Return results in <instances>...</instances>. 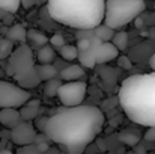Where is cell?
<instances>
[{
	"label": "cell",
	"instance_id": "6da1fadb",
	"mask_svg": "<svg viewBox=\"0 0 155 154\" xmlns=\"http://www.w3.org/2000/svg\"><path fill=\"white\" fill-rule=\"evenodd\" d=\"M104 122L103 110L97 106H63L48 118L45 133L65 154H83L101 133Z\"/></svg>",
	"mask_w": 155,
	"mask_h": 154
},
{
	"label": "cell",
	"instance_id": "7a4b0ae2",
	"mask_svg": "<svg viewBox=\"0 0 155 154\" xmlns=\"http://www.w3.org/2000/svg\"><path fill=\"white\" fill-rule=\"evenodd\" d=\"M117 97L120 107L133 122L155 127V71L125 79Z\"/></svg>",
	"mask_w": 155,
	"mask_h": 154
},
{
	"label": "cell",
	"instance_id": "3957f363",
	"mask_svg": "<svg viewBox=\"0 0 155 154\" xmlns=\"http://www.w3.org/2000/svg\"><path fill=\"white\" fill-rule=\"evenodd\" d=\"M48 15L75 30L95 29L104 23L105 0H48Z\"/></svg>",
	"mask_w": 155,
	"mask_h": 154
},
{
	"label": "cell",
	"instance_id": "277c9868",
	"mask_svg": "<svg viewBox=\"0 0 155 154\" xmlns=\"http://www.w3.org/2000/svg\"><path fill=\"white\" fill-rule=\"evenodd\" d=\"M145 0H105L104 24L117 30L134 21L145 12Z\"/></svg>",
	"mask_w": 155,
	"mask_h": 154
},
{
	"label": "cell",
	"instance_id": "5b68a950",
	"mask_svg": "<svg viewBox=\"0 0 155 154\" xmlns=\"http://www.w3.org/2000/svg\"><path fill=\"white\" fill-rule=\"evenodd\" d=\"M30 94L27 89L15 85L12 82L0 80V109L5 107H23L30 100Z\"/></svg>",
	"mask_w": 155,
	"mask_h": 154
},
{
	"label": "cell",
	"instance_id": "8992f818",
	"mask_svg": "<svg viewBox=\"0 0 155 154\" xmlns=\"http://www.w3.org/2000/svg\"><path fill=\"white\" fill-rule=\"evenodd\" d=\"M36 67L35 59H33V53L32 49L27 44H21L18 49L11 53V56L8 57V67H6V73L9 76H15L20 73H24L30 68Z\"/></svg>",
	"mask_w": 155,
	"mask_h": 154
},
{
	"label": "cell",
	"instance_id": "52a82bcc",
	"mask_svg": "<svg viewBox=\"0 0 155 154\" xmlns=\"http://www.w3.org/2000/svg\"><path fill=\"white\" fill-rule=\"evenodd\" d=\"M87 92V85L84 82L80 80H74V82H65L57 94V98L65 107H74V106H80Z\"/></svg>",
	"mask_w": 155,
	"mask_h": 154
},
{
	"label": "cell",
	"instance_id": "ba28073f",
	"mask_svg": "<svg viewBox=\"0 0 155 154\" xmlns=\"http://www.w3.org/2000/svg\"><path fill=\"white\" fill-rule=\"evenodd\" d=\"M36 128L30 121H21L17 127L11 130V141L15 145L26 147V145H33L36 141Z\"/></svg>",
	"mask_w": 155,
	"mask_h": 154
},
{
	"label": "cell",
	"instance_id": "9c48e42d",
	"mask_svg": "<svg viewBox=\"0 0 155 154\" xmlns=\"http://www.w3.org/2000/svg\"><path fill=\"white\" fill-rule=\"evenodd\" d=\"M101 44H103V41L97 35H94L92 36L91 47L83 51H78V62H80L81 67H84V68H94L95 65H98L97 63V51H98Z\"/></svg>",
	"mask_w": 155,
	"mask_h": 154
},
{
	"label": "cell",
	"instance_id": "30bf717a",
	"mask_svg": "<svg viewBox=\"0 0 155 154\" xmlns=\"http://www.w3.org/2000/svg\"><path fill=\"white\" fill-rule=\"evenodd\" d=\"M14 79H15V82H17L21 88H24V89H33V88H36V86L42 82L41 77H39V74H38L36 67H33V68H30V70H27V71H24V73L15 74Z\"/></svg>",
	"mask_w": 155,
	"mask_h": 154
},
{
	"label": "cell",
	"instance_id": "8fae6325",
	"mask_svg": "<svg viewBox=\"0 0 155 154\" xmlns=\"http://www.w3.org/2000/svg\"><path fill=\"white\" fill-rule=\"evenodd\" d=\"M119 49L113 44V43H103L100 46V49L97 51V63L100 65H104L110 60H114L117 59L120 54H119Z\"/></svg>",
	"mask_w": 155,
	"mask_h": 154
},
{
	"label": "cell",
	"instance_id": "7c38bea8",
	"mask_svg": "<svg viewBox=\"0 0 155 154\" xmlns=\"http://www.w3.org/2000/svg\"><path fill=\"white\" fill-rule=\"evenodd\" d=\"M23 121L20 110H17L15 107H5L0 110V124L5 125L6 128L12 130L14 127H17L20 122Z\"/></svg>",
	"mask_w": 155,
	"mask_h": 154
},
{
	"label": "cell",
	"instance_id": "4fadbf2b",
	"mask_svg": "<svg viewBox=\"0 0 155 154\" xmlns=\"http://www.w3.org/2000/svg\"><path fill=\"white\" fill-rule=\"evenodd\" d=\"M84 67L81 65H75V63H71L68 65L66 68H63L60 73H59V77L63 80V82H74V80H78L84 76Z\"/></svg>",
	"mask_w": 155,
	"mask_h": 154
},
{
	"label": "cell",
	"instance_id": "5bb4252c",
	"mask_svg": "<svg viewBox=\"0 0 155 154\" xmlns=\"http://www.w3.org/2000/svg\"><path fill=\"white\" fill-rule=\"evenodd\" d=\"M8 39H11L12 43H20V44H26L27 41V30L21 26V24H12L8 30L6 35Z\"/></svg>",
	"mask_w": 155,
	"mask_h": 154
},
{
	"label": "cell",
	"instance_id": "9a60e30c",
	"mask_svg": "<svg viewBox=\"0 0 155 154\" xmlns=\"http://www.w3.org/2000/svg\"><path fill=\"white\" fill-rule=\"evenodd\" d=\"M36 70H38V74H39L41 80H44V82H48L51 79L59 77V70L53 63H38Z\"/></svg>",
	"mask_w": 155,
	"mask_h": 154
},
{
	"label": "cell",
	"instance_id": "2e32d148",
	"mask_svg": "<svg viewBox=\"0 0 155 154\" xmlns=\"http://www.w3.org/2000/svg\"><path fill=\"white\" fill-rule=\"evenodd\" d=\"M20 113H21L23 121H35L38 116H41L42 109H41V106H30V104H24V106L20 109Z\"/></svg>",
	"mask_w": 155,
	"mask_h": 154
},
{
	"label": "cell",
	"instance_id": "e0dca14e",
	"mask_svg": "<svg viewBox=\"0 0 155 154\" xmlns=\"http://www.w3.org/2000/svg\"><path fill=\"white\" fill-rule=\"evenodd\" d=\"M94 32H95V35L103 41V43H111L113 41V38H114V35H116V32H114V29H111L110 26H107V24H100V26H97L95 29H94Z\"/></svg>",
	"mask_w": 155,
	"mask_h": 154
},
{
	"label": "cell",
	"instance_id": "ac0fdd59",
	"mask_svg": "<svg viewBox=\"0 0 155 154\" xmlns=\"http://www.w3.org/2000/svg\"><path fill=\"white\" fill-rule=\"evenodd\" d=\"M38 62L39 63H53L56 60V53L51 49V46H44L38 50Z\"/></svg>",
	"mask_w": 155,
	"mask_h": 154
},
{
	"label": "cell",
	"instance_id": "d6986e66",
	"mask_svg": "<svg viewBox=\"0 0 155 154\" xmlns=\"http://www.w3.org/2000/svg\"><path fill=\"white\" fill-rule=\"evenodd\" d=\"M27 39H30V41L33 43V46H36V47H44V46H47V43L50 41V39L45 36V33H42V32H39V30H36V29L27 30Z\"/></svg>",
	"mask_w": 155,
	"mask_h": 154
},
{
	"label": "cell",
	"instance_id": "ffe728a7",
	"mask_svg": "<svg viewBox=\"0 0 155 154\" xmlns=\"http://www.w3.org/2000/svg\"><path fill=\"white\" fill-rule=\"evenodd\" d=\"M117 138H119V141H120L122 144H125V145H128V147H136V145H139V142H140V136H139L137 133L131 132V130H124V132H120Z\"/></svg>",
	"mask_w": 155,
	"mask_h": 154
},
{
	"label": "cell",
	"instance_id": "44dd1931",
	"mask_svg": "<svg viewBox=\"0 0 155 154\" xmlns=\"http://www.w3.org/2000/svg\"><path fill=\"white\" fill-rule=\"evenodd\" d=\"M63 85V80L60 77H56V79H51L48 82H45V86H44V94L47 97H57L59 94V89L60 86Z\"/></svg>",
	"mask_w": 155,
	"mask_h": 154
},
{
	"label": "cell",
	"instance_id": "7402d4cb",
	"mask_svg": "<svg viewBox=\"0 0 155 154\" xmlns=\"http://www.w3.org/2000/svg\"><path fill=\"white\" fill-rule=\"evenodd\" d=\"M155 44L154 43H143V44H140V46H137V47H134V50H133V53H131V60L134 62H140L142 59H145L146 57V53L149 51V49L151 47H154Z\"/></svg>",
	"mask_w": 155,
	"mask_h": 154
},
{
	"label": "cell",
	"instance_id": "603a6c76",
	"mask_svg": "<svg viewBox=\"0 0 155 154\" xmlns=\"http://www.w3.org/2000/svg\"><path fill=\"white\" fill-rule=\"evenodd\" d=\"M59 53L66 62L78 59V47L72 46V44H65L62 49H59Z\"/></svg>",
	"mask_w": 155,
	"mask_h": 154
},
{
	"label": "cell",
	"instance_id": "cb8c5ba5",
	"mask_svg": "<svg viewBox=\"0 0 155 154\" xmlns=\"http://www.w3.org/2000/svg\"><path fill=\"white\" fill-rule=\"evenodd\" d=\"M14 51V43L8 38H0V60L11 56Z\"/></svg>",
	"mask_w": 155,
	"mask_h": 154
},
{
	"label": "cell",
	"instance_id": "d4e9b609",
	"mask_svg": "<svg viewBox=\"0 0 155 154\" xmlns=\"http://www.w3.org/2000/svg\"><path fill=\"white\" fill-rule=\"evenodd\" d=\"M119 50H125L128 47V33L127 32H117L111 41Z\"/></svg>",
	"mask_w": 155,
	"mask_h": 154
},
{
	"label": "cell",
	"instance_id": "484cf974",
	"mask_svg": "<svg viewBox=\"0 0 155 154\" xmlns=\"http://www.w3.org/2000/svg\"><path fill=\"white\" fill-rule=\"evenodd\" d=\"M21 5V0H0V9H5L8 12H17Z\"/></svg>",
	"mask_w": 155,
	"mask_h": 154
},
{
	"label": "cell",
	"instance_id": "4316f807",
	"mask_svg": "<svg viewBox=\"0 0 155 154\" xmlns=\"http://www.w3.org/2000/svg\"><path fill=\"white\" fill-rule=\"evenodd\" d=\"M48 118H50V116L41 115V116H38V118L35 119V127H36L41 133H45V128H47V124H48Z\"/></svg>",
	"mask_w": 155,
	"mask_h": 154
},
{
	"label": "cell",
	"instance_id": "83f0119b",
	"mask_svg": "<svg viewBox=\"0 0 155 154\" xmlns=\"http://www.w3.org/2000/svg\"><path fill=\"white\" fill-rule=\"evenodd\" d=\"M50 46L56 47V49H62V47L65 46V38H63V35L54 33L51 38H50Z\"/></svg>",
	"mask_w": 155,
	"mask_h": 154
},
{
	"label": "cell",
	"instance_id": "f1b7e54d",
	"mask_svg": "<svg viewBox=\"0 0 155 154\" xmlns=\"http://www.w3.org/2000/svg\"><path fill=\"white\" fill-rule=\"evenodd\" d=\"M117 65L120 67V68H124V70H130L131 67H133V60H131V57L130 56H119L117 59Z\"/></svg>",
	"mask_w": 155,
	"mask_h": 154
},
{
	"label": "cell",
	"instance_id": "f546056e",
	"mask_svg": "<svg viewBox=\"0 0 155 154\" xmlns=\"http://www.w3.org/2000/svg\"><path fill=\"white\" fill-rule=\"evenodd\" d=\"M17 154H42L36 145H26V147H20V150L17 151Z\"/></svg>",
	"mask_w": 155,
	"mask_h": 154
},
{
	"label": "cell",
	"instance_id": "4dcf8cb0",
	"mask_svg": "<svg viewBox=\"0 0 155 154\" xmlns=\"http://www.w3.org/2000/svg\"><path fill=\"white\" fill-rule=\"evenodd\" d=\"M143 138L148 142H155V127H148V130H146Z\"/></svg>",
	"mask_w": 155,
	"mask_h": 154
},
{
	"label": "cell",
	"instance_id": "1f68e13d",
	"mask_svg": "<svg viewBox=\"0 0 155 154\" xmlns=\"http://www.w3.org/2000/svg\"><path fill=\"white\" fill-rule=\"evenodd\" d=\"M44 154H65L60 148H56V147H50V150L47 151V153H44Z\"/></svg>",
	"mask_w": 155,
	"mask_h": 154
},
{
	"label": "cell",
	"instance_id": "d6a6232c",
	"mask_svg": "<svg viewBox=\"0 0 155 154\" xmlns=\"http://www.w3.org/2000/svg\"><path fill=\"white\" fill-rule=\"evenodd\" d=\"M149 67L152 68V71H155V51L152 53V56L149 57Z\"/></svg>",
	"mask_w": 155,
	"mask_h": 154
},
{
	"label": "cell",
	"instance_id": "836d02e7",
	"mask_svg": "<svg viewBox=\"0 0 155 154\" xmlns=\"http://www.w3.org/2000/svg\"><path fill=\"white\" fill-rule=\"evenodd\" d=\"M136 154H146V153H145V148H143V147L136 145Z\"/></svg>",
	"mask_w": 155,
	"mask_h": 154
},
{
	"label": "cell",
	"instance_id": "e575fe53",
	"mask_svg": "<svg viewBox=\"0 0 155 154\" xmlns=\"http://www.w3.org/2000/svg\"><path fill=\"white\" fill-rule=\"evenodd\" d=\"M27 104H30V106H39V100H29Z\"/></svg>",
	"mask_w": 155,
	"mask_h": 154
},
{
	"label": "cell",
	"instance_id": "d590c367",
	"mask_svg": "<svg viewBox=\"0 0 155 154\" xmlns=\"http://www.w3.org/2000/svg\"><path fill=\"white\" fill-rule=\"evenodd\" d=\"M0 154H14L11 150H8V148H2L0 150Z\"/></svg>",
	"mask_w": 155,
	"mask_h": 154
},
{
	"label": "cell",
	"instance_id": "8d00e7d4",
	"mask_svg": "<svg viewBox=\"0 0 155 154\" xmlns=\"http://www.w3.org/2000/svg\"><path fill=\"white\" fill-rule=\"evenodd\" d=\"M21 2H23V3H24V6H26V8H27V6H30V5H32V2H30V0H21Z\"/></svg>",
	"mask_w": 155,
	"mask_h": 154
},
{
	"label": "cell",
	"instance_id": "74e56055",
	"mask_svg": "<svg viewBox=\"0 0 155 154\" xmlns=\"http://www.w3.org/2000/svg\"><path fill=\"white\" fill-rule=\"evenodd\" d=\"M108 154H114V153H108Z\"/></svg>",
	"mask_w": 155,
	"mask_h": 154
},
{
	"label": "cell",
	"instance_id": "f35d334b",
	"mask_svg": "<svg viewBox=\"0 0 155 154\" xmlns=\"http://www.w3.org/2000/svg\"><path fill=\"white\" fill-rule=\"evenodd\" d=\"M0 110H2V109H0Z\"/></svg>",
	"mask_w": 155,
	"mask_h": 154
},
{
	"label": "cell",
	"instance_id": "ab89813d",
	"mask_svg": "<svg viewBox=\"0 0 155 154\" xmlns=\"http://www.w3.org/2000/svg\"><path fill=\"white\" fill-rule=\"evenodd\" d=\"M152 154H154V153H152Z\"/></svg>",
	"mask_w": 155,
	"mask_h": 154
}]
</instances>
